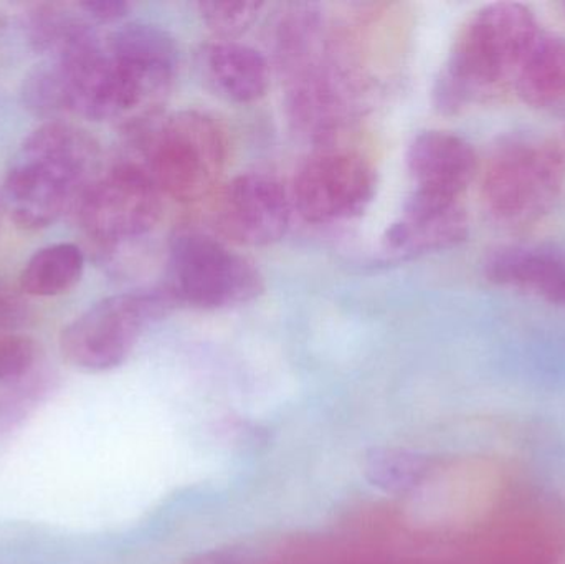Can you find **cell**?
Instances as JSON below:
<instances>
[{
    "label": "cell",
    "mask_w": 565,
    "mask_h": 564,
    "mask_svg": "<svg viewBox=\"0 0 565 564\" xmlns=\"http://www.w3.org/2000/svg\"><path fill=\"white\" fill-rule=\"evenodd\" d=\"M102 172L99 145L70 121H46L17 148L3 178V207L22 231H43L68 212Z\"/></svg>",
    "instance_id": "1"
},
{
    "label": "cell",
    "mask_w": 565,
    "mask_h": 564,
    "mask_svg": "<svg viewBox=\"0 0 565 564\" xmlns=\"http://www.w3.org/2000/svg\"><path fill=\"white\" fill-rule=\"evenodd\" d=\"M540 33L536 17L523 3L481 7L458 30L435 79V109L457 116L507 92Z\"/></svg>",
    "instance_id": "2"
},
{
    "label": "cell",
    "mask_w": 565,
    "mask_h": 564,
    "mask_svg": "<svg viewBox=\"0 0 565 564\" xmlns=\"http://www.w3.org/2000/svg\"><path fill=\"white\" fill-rule=\"evenodd\" d=\"M563 152L534 135L503 136L488 156L481 202L498 224H533L553 209L563 191Z\"/></svg>",
    "instance_id": "3"
},
{
    "label": "cell",
    "mask_w": 565,
    "mask_h": 564,
    "mask_svg": "<svg viewBox=\"0 0 565 564\" xmlns=\"http://www.w3.org/2000/svg\"><path fill=\"white\" fill-rule=\"evenodd\" d=\"M142 142L146 171L162 195L194 202L214 191L227 164L228 142L212 116L195 109L174 113L151 126Z\"/></svg>",
    "instance_id": "4"
},
{
    "label": "cell",
    "mask_w": 565,
    "mask_h": 564,
    "mask_svg": "<svg viewBox=\"0 0 565 564\" xmlns=\"http://www.w3.org/2000/svg\"><path fill=\"white\" fill-rule=\"evenodd\" d=\"M174 307L164 287L103 298L63 328L60 353L76 370H116L131 357L146 328Z\"/></svg>",
    "instance_id": "5"
},
{
    "label": "cell",
    "mask_w": 565,
    "mask_h": 564,
    "mask_svg": "<svg viewBox=\"0 0 565 564\" xmlns=\"http://www.w3.org/2000/svg\"><path fill=\"white\" fill-rule=\"evenodd\" d=\"M164 288L175 305L212 311L257 300L265 281L250 258L218 238L189 231L179 234L169 248Z\"/></svg>",
    "instance_id": "6"
},
{
    "label": "cell",
    "mask_w": 565,
    "mask_h": 564,
    "mask_svg": "<svg viewBox=\"0 0 565 564\" xmlns=\"http://www.w3.org/2000/svg\"><path fill=\"white\" fill-rule=\"evenodd\" d=\"M75 214L99 247H119L158 225L162 194L141 162L125 159L96 175Z\"/></svg>",
    "instance_id": "7"
},
{
    "label": "cell",
    "mask_w": 565,
    "mask_h": 564,
    "mask_svg": "<svg viewBox=\"0 0 565 564\" xmlns=\"http://www.w3.org/2000/svg\"><path fill=\"white\" fill-rule=\"evenodd\" d=\"M377 189L374 169L355 152L321 149L299 166L292 202L311 224H335L364 214Z\"/></svg>",
    "instance_id": "8"
},
{
    "label": "cell",
    "mask_w": 565,
    "mask_h": 564,
    "mask_svg": "<svg viewBox=\"0 0 565 564\" xmlns=\"http://www.w3.org/2000/svg\"><path fill=\"white\" fill-rule=\"evenodd\" d=\"M291 202L278 179L245 172L225 184L214 205L215 228L247 247L277 244L288 231Z\"/></svg>",
    "instance_id": "9"
},
{
    "label": "cell",
    "mask_w": 565,
    "mask_h": 564,
    "mask_svg": "<svg viewBox=\"0 0 565 564\" xmlns=\"http://www.w3.org/2000/svg\"><path fill=\"white\" fill-rule=\"evenodd\" d=\"M358 76L338 60L286 83V113L296 131L329 142L358 111Z\"/></svg>",
    "instance_id": "10"
},
{
    "label": "cell",
    "mask_w": 565,
    "mask_h": 564,
    "mask_svg": "<svg viewBox=\"0 0 565 564\" xmlns=\"http://www.w3.org/2000/svg\"><path fill=\"white\" fill-rule=\"evenodd\" d=\"M106 46L131 83L141 116H151V109L171 89L178 73L179 49L174 36L162 26L131 22L119 26Z\"/></svg>",
    "instance_id": "11"
},
{
    "label": "cell",
    "mask_w": 565,
    "mask_h": 564,
    "mask_svg": "<svg viewBox=\"0 0 565 564\" xmlns=\"http://www.w3.org/2000/svg\"><path fill=\"white\" fill-rule=\"evenodd\" d=\"M467 235L468 217L460 202L414 191L401 221L385 232L384 247L401 257H417L457 247Z\"/></svg>",
    "instance_id": "12"
},
{
    "label": "cell",
    "mask_w": 565,
    "mask_h": 564,
    "mask_svg": "<svg viewBox=\"0 0 565 564\" xmlns=\"http://www.w3.org/2000/svg\"><path fill=\"white\" fill-rule=\"evenodd\" d=\"M407 168L415 191L458 201L477 174V152L461 136L430 129L412 139Z\"/></svg>",
    "instance_id": "13"
},
{
    "label": "cell",
    "mask_w": 565,
    "mask_h": 564,
    "mask_svg": "<svg viewBox=\"0 0 565 564\" xmlns=\"http://www.w3.org/2000/svg\"><path fill=\"white\" fill-rule=\"evenodd\" d=\"M488 281L565 305V255L544 245H507L488 254Z\"/></svg>",
    "instance_id": "14"
},
{
    "label": "cell",
    "mask_w": 565,
    "mask_h": 564,
    "mask_svg": "<svg viewBox=\"0 0 565 564\" xmlns=\"http://www.w3.org/2000/svg\"><path fill=\"white\" fill-rule=\"evenodd\" d=\"M324 12L316 3H291L277 22L275 63L289 83L335 58Z\"/></svg>",
    "instance_id": "15"
},
{
    "label": "cell",
    "mask_w": 565,
    "mask_h": 564,
    "mask_svg": "<svg viewBox=\"0 0 565 564\" xmlns=\"http://www.w3.org/2000/svg\"><path fill=\"white\" fill-rule=\"evenodd\" d=\"M199 66L207 85L222 98L234 103H254L267 95L271 70L267 56L254 46L218 40L209 43L199 55Z\"/></svg>",
    "instance_id": "16"
},
{
    "label": "cell",
    "mask_w": 565,
    "mask_h": 564,
    "mask_svg": "<svg viewBox=\"0 0 565 564\" xmlns=\"http://www.w3.org/2000/svg\"><path fill=\"white\" fill-rule=\"evenodd\" d=\"M25 33L33 52L49 60H65L102 45L85 13L62 3H42L30 10Z\"/></svg>",
    "instance_id": "17"
},
{
    "label": "cell",
    "mask_w": 565,
    "mask_h": 564,
    "mask_svg": "<svg viewBox=\"0 0 565 564\" xmlns=\"http://www.w3.org/2000/svg\"><path fill=\"white\" fill-rule=\"evenodd\" d=\"M518 96L533 108H554L565 102V39L543 33L524 56L513 83Z\"/></svg>",
    "instance_id": "18"
},
{
    "label": "cell",
    "mask_w": 565,
    "mask_h": 564,
    "mask_svg": "<svg viewBox=\"0 0 565 564\" xmlns=\"http://www.w3.org/2000/svg\"><path fill=\"white\" fill-rule=\"evenodd\" d=\"M83 272L85 255L78 245H49L36 251L23 265L19 287L26 297H60L79 284Z\"/></svg>",
    "instance_id": "19"
},
{
    "label": "cell",
    "mask_w": 565,
    "mask_h": 564,
    "mask_svg": "<svg viewBox=\"0 0 565 564\" xmlns=\"http://www.w3.org/2000/svg\"><path fill=\"white\" fill-rule=\"evenodd\" d=\"M434 472L427 454L407 447H377L364 459L365 480L385 496L405 497L420 489Z\"/></svg>",
    "instance_id": "20"
},
{
    "label": "cell",
    "mask_w": 565,
    "mask_h": 564,
    "mask_svg": "<svg viewBox=\"0 0 565 564\" xmlns=\"http://www.w3.org/2000/svg\"><path fill=\"white\" fill-rule=\"evenodd\" d=\"M49 380L43 370L42 348L23 333L0 337V387L2 391L20 390L30 384Z\"/></svg>",
    "instance_id": "21"
},
{
    "label": "cell",
    "mask_w": 565,
    "mask_h": 564,
    "mask_svg": "<svg viewBox=\"0 0 565 564\" xmlns=\"http://www.w3.org/2000/svg\"><path fill=\"white\" fill-rule=\"evenodd\" d=\"M264 3L248 0H211L198 3L202 22L212 33L224 40L247 32L260 15Z\"/></svg>",
    "instance_id": "22"
},
{
    "label": "cell",
    "mask_w": 565,
    "mask_h": 564,
    "mask_svg": "<svg viewBox=\"0 0 565 564\" xmlns=\"http://www.w3.org/2000/svg\"><path fill=\"white\" fill-rule=\"evenodd\" d=\"M26 298L19 284L12 285L0 277V337L20 333L26 327L32 318V308Z\"/></svg>",
    "instance_id": "23"
},
{
    "label": "cell",
    "mask_w": 565,
    "mask_h": 564,
    "mask_svg": "<svg viewBox=\"0 0 565 564\" xmlns=\"http://www.w3.org/2000/svg\"><path fill=\"white\" fill-rule=\"evenodd\" d=\"M78 9L95 23H116L128 15L131 6L125 0H86Z\"/></svg>",
    "instance_id": "24"
},
{
    "label": "cell",
    "mask_w": 565,
    "mask_h": 564,
    "mask_svg": "<svg viewBox=\"0 0 565 564\" xmlns=\"http://www.w3.org/2000/svg\"><path fill=\"white\" fill-rule=\"evenodd\" d=\"M184 564H248V560L237 550L215 549L199 553Z\"/></svg>",
    "instance_id": "25"
},
{
    "label": "cell",
    "mask_w": 565,
    "mask_h": 564,
    "mask_svg": "<svg viewBox=\"0 0 565 564\" xmlns=\"http://www.w3.org/2000/svg\"><path fill=\"white\" fill-rule=\"evenodd\" d=\"M3 214H6V207H3L2 191H0V224H2Z\"/></svg>",
    "instance_id": "26"
},
{
    "label": "cell",
    "mask_w": 565,
    "mask_h": 564,
    "mask_svg": "<svg viewBox=\"0 0 565 564\" xmlns=\"http://www.w3.org/2000/svg\"><path fill=\"white\" fill-rule=\"evenodd\" d=\"M556 564H565V552L559 556V560H557Z\"/></svg>",
    "instance_id": "27"
},
{
    "label": "cell",
    "mask_w": 565,
    "mask_h": 564,
    "mask_svg": "<svg viewBox=\"0 0 565 564\" xmlns=\"http://www.w3.org/2000/svg\"><path fill=\"white\" fill-rule=\"evenodd\" d=\"M563 9H564V12H565V2L563 3Z\"/></svg>",
    "instance_id": "28"
}]
</instances>
